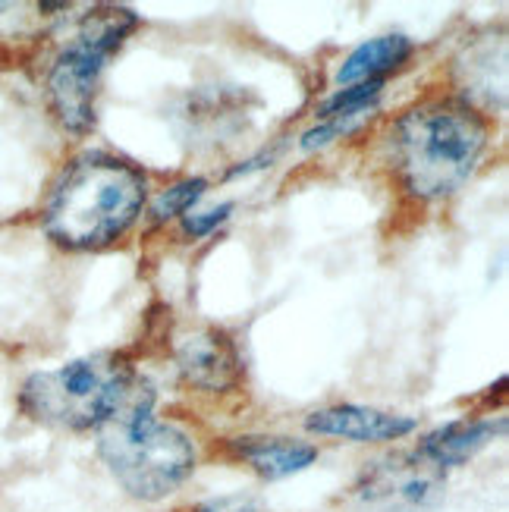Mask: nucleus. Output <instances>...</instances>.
<instances>
[{
  "label": "nucleus",
  "mask_w": 509,
  "mask_h": 512,
  "mask_svg": "<svg viewBox=\"0 0 509 512\" xmlns=\"http://www.w3.org/2000/svg\"><path fill=\"white\" fill-rule=\"evenodd\" d=\"M139 29V16L129 7H92L73 32V38L57 51L44 76V92L54 120L73 132L88 136L95 129V110L101 76L126 38Z\"/></svg>",
  "instance_id": "nucleus-5"
},
{
  "label": "nucleus",
  "mask_w": 509,
  "mask_h": 512,
  "mask_svg": "<svg viewBox=\"0 0 509 512\" xmlns=\"http://www.w3.org/2000/svg\"><path fill=\"white\" fill-rule=\"evenodd\" d=\"M176 371L195 393L227 396L242 387V359L224 330H195L176 349Z\"/></svg>",
  "instance_id": "nucleus-7"
},
{
  "label": "nucleus",
  "mask_w": 509,
  "mask_h": 512,
  "mask_svg": "<svg viewBox=\"0 0 509 512\" xmlns=\"http://www.w3.org/2000/svg\"><path fill=\"white\" fill-rule=\"evenodd\" d=\"M98 456L123 491L139 503H161L192 478L198 450L192 437L154 415L151 384L95 431Z\"/></svg>",
  "instance_id": "nucleus-3"
},
{
  "label": "nucleus",
  "mask_w": 509,
  "mask_h": 512,
  "mask_svg": "<svg viewBox=\"0 0 509 512\" xmlns=\"http://www.w3.org/2000/svg\"><path fill=\"white\" fill-rule=\"evenodd\" d=\"M506 431V418H459L450 425H440L428 431L422 440L415 443V453L437 465L440 472L459 469V465H469L481 450H488L497 437Z\"/></svg>",
  "instance_id": "nucleus-9"
},
{
  "label": "nucleus",
  "mask_w": 509,
  "mask_h": 512,
  "mask_svg": "<svg viewBox=\"0 0 509 512\" xmlns=\"http://www.w3.org/2000/svg\"><path fill=\"white\" fill-rule=\"evenodd\" d=\"M145 387L148 381L123 355L95 352L29 374L19 387V412L54 431H98Z\"/></svg>",
  "instance_id": "nucleus-4"
},
{
  "label": "nucleus",
  "mask_w": 509,
  "mask_h": 512,
  "mask_svg": "<svg viewBox=\"0 0 509 512\" xmlns=\"http://www.w3.org/2000/svg\"><path fill=\"white\" fill-rule=\"evenodd\" d=\"M148 202L139 167L107 151H85L60 170L41 208L44 233L70 252H98L123 239Z\"/></svg>",
  "instance_id": "nucleus-2"
},
{
  "label": "nucleus",
  "mask_w": 509,
  "mask_h": 512,
  "mask_svg": "<svg viewBox=\"0 0 509 512\" xmlns=\"http://www.w3.org/2000/svg\"><path fill=\"white\" fill-rule=\"evenodd\" d=\"M491 142L481 107L462 98H425L406 107L390 129L393 167L415 202H447L472 180Z\"/></svg>",
  "instance_id": "nucleus-1"
},
{
  "label": "nucleus",
  "mask_w": 509,
  "mask_h": 512,
  "mask_svg": "<svg viewBox=\"0 0 509 512\" xmlns=\"http://www.w3.org/2000/svg\"><path fill=\"white\" fill-rule=\"evenodd\" d=\"M205 189H208V183L202 180V176H189V180L167 186L148 205L151 220H154V224H167V220H173V217H183L186 211H192V205L198 202V198L205 195Z\"/></svg>",
  "instance_id": "nucleus-12"
},
{
  "label": "nucleus",
  "mask_w": 509,
  "mask_h": 512,
  "mask_svg": "<svg viewBox=\"0 0 509 512\" xmlns=\"http://www.w3.org/2000/svg\"><path fill=\"white\" fill-rule=\"evenodd\" d=\"M233 202H224V205H214V208H205V211H186L180 220H183V233L192 236V239H205L211 236L220 224H227L230 214H233Z\"/></svg>",
  "instance_id": "nucleus-13"
},
{
  "label": "nucleus",
  "mask_w": 509,
  "mask_h": 512,
  "mask_svg": "<svg viewBox=\"0 0 509 512\" xmlns=\"http://www.w3.org/2000/svg\"><path fill=\"white\" fill-rule=\"evenodd\" d=\"M415 428H418V421L412 415H396V412L356 406V403L327 406V409H318L305 418L308 434L337 437V440H349V443H390V440L409 437Z\"/></svg>",
  "instance_id": "nucleus-8"
},
{
  "label": "nucleus",
  "mask_w": 509,
  "mask_h": 512,
  "mask_svg": "<svg viewBox=\"0 0 509 512\" xmlns=\"http://www.w3.org/2000/svg\"><path fill=\"white\" fill-rule=\"evenodd\" d=\"M189 512H258V503L246 494H224V497L195 503Z\"/></svg>",
  "instance_id": "nucleus-14"
},
{
  "label": "nucleus",
  "mask_w": 509,
  "mask_h": 512,
  "mask_svg": "<svg viewBox=\"0 0 509 512\" xmlns=\"http://www.w3.org/2000/svg\"><path fill=\"white\" fill-rule=\"evenodd\" d=\"M415 54V44L406 35H378L359 44L337 70V85H362V82H387V73L403 70L409 57Z\"/></svg>",
  "instance_id": "nucleus-11"
},
{
  "label": "nucleus",
  "mask_w": 509,
  "mask_h": 512,
  "mask_svg": "<svg viewBox=\"0 0 509 512\" xmlns=\"http://www.w3.org/2000/svg\"><path fill=\"white\" fill-rule=\"evenodd\" d=\"M230 453L249 465V469L264 481H280L305 472L308 465L318 462V447L299 437L280 434H246L230 440Z\"/></svg>",
  "instance_id": "nucleus-10"
},
{
  "label": "nucleus",
  "mask_w": 509,
  "mask_h": 512,
  "mask_svg": "<svg viewBox=\"0 0 509 512\" xmlns=\"http://www.w3.org/2000/svg\"><path fill=\"white\" fill-rule=\"evenodd\" d=\"M447 491V472L415 450L371 462L352 484V500L365 512H428Z\"/></svg>",
  "instance_id": "nucleus-6"
}]
</instances>
